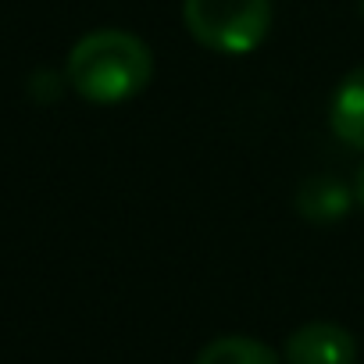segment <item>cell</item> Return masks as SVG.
I'll return each instance as SVG.
<instances>
[{
	"label": "cell",
	"instance_id": "cell-1",
	"mask_svg": "<svg viewBox=\"0 0 364 364\" xmlns=\"http://www.w3.org/2000/svg\"><path fill=\"white\" fill-rule=\"evenodd\" d=\"M154 79L150 47L125 29L86 33L68 54V82L90 104H122L143 93Z\"/></svg>",
	"mask_w": 364,
	"mask_h": 364
},
{
	"label": "cell",
	"instance_id": "cell-2",
	"mask_svg": "<svg viewBox=\"0 0 364 364\" xmlns=\"http://www.w3.org/2000/svg\"><path fill=\"white\" fill-rule=\"evenodd\" d=\"M272 0H186L182 22L186 33L225 58L254 54L272 33Z\"/></svg>",
	"mask_w": 364,
	"mask_h": 364
},
{
	"label": "cell",
	"instance_id": "cell-3",
	"mask_svg": "<svg viewBox=\"0 0 364 364\" xmlns=\"http://www.w3.org/2000/svg\"><path fill=\"white\" fill-rule=\"evenodd\" d=\"M286 364H357V339L336 321H307L289 332Z\"/></svg>",
	"mask_w": 364,
	"mask_h": 364
},
{
	"label": "cell",
	"instance_id": "cell-4",
	"mask_svg": "<svg viewBox=\"0 0 364 364\" xmlns=\"http://www.w3.org/2000/svg\"><path fill=\"white\" fill-rule=\"evenodd\" d=\"M353 204H357V197L336 175H311L296 190V211L304 222H314V225H332V222L346 218Z\"/></svg>",
	"mask_w": 364,
	"mask_h": 364
},
{
	"label": "cell",
	"instance_id": "cell-5",
	"mask_svg": "<svg viewBox=\"0 0 364 364\" xmlns=\"http://www.w3.org/2000/svg\"><path fill=\"white\" fill-rule=\"evenodd\" d=\"M328 125L346 146L364 150V65L336 86L328 104Z\"/></svg>",
	"mask_w": 364,
	"mask_h": 364
},
{
	"label": "cell",
	"instance_id": "cell-6",
	"mask_svg": "<svg viewBox=\"0 0 364 364\" xmlns=\"http://www.w3.org/2000/svg\"><path fill=\"white\" fill-rule=\"evenodd\" d=\"M193 364H282V360L268 343L254 336H218L197 353Z\"/></svg>",
	"mask_w": 364,
	"mask_h": 364
},
{
	"label": "cell",
	"instance_id": "cell-7",
	"mask_svg": "<svg viewBox=\"0 0 364 364\" xmlns=\"http://www.w3.org/2000/svg\"><path fill=\"white\" fill-rule=\"evenodd\" d=\"M353 197H357V208L364 211V168L357 171V186H353Z\"/></svg>",
	"mask_w": 364,
	"mask_h": 364
},
{
	"label": "cell",
	"instance_id": "cell-8",
	"mask_svg": "<svg viewBox=\"0 0 364 364\" xmlns=\"http://www.w3.org/2000/svg\"><path fill=\"white\" fill-rule=\"evenodd\" d=\"M360 15H364V0H360Z\"/></svg>",
	"mask_w": 364,
	"mask_h": 364
}]
</instances>
